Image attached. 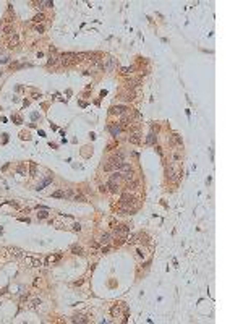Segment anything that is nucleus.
Returning a JSON list of instances; mask_svg holds the SVG:
<instances>
[{
    "instance_id": "4be33fe9",
    "label": "nucleus",
    "mask_w": 243,
    "mask_h": 324,
    "mask_svg": "<svg viewBox=\"0 0 243 324\" xmlns=\"http://www.w3.org/2000/svg\"><path fill=\"white\" fill-rule=\"evenodd\" d=\"M3 31H5V33H7V34H12V33H15V31H13V26H12V24H8V26H5V28H3Z\"/></svg>"
},
{
    "instance_id": "6ab92c4d",
    "label": "nucleus",
    "mask_w": 243,
    "mask_h": 324,
    "mask_svg": "<svg viewBox=\"0 0 243 324\" xmlns=\"http://www.w3.org/2000/svg\"><path fill=\"white\" fill-rule=\"evenodd\" d=\"M47 215H49V212H47V211H44V209H42V211H39L37 217H39V219H47Z\"/></svg>"
},
{
    "instance_id": "a878e982",
    "label": "nucleus",
    "mask_w": 243,
    "mask_h": 324,
    "mask_svg": "<svg viewBox=\"0 0 243 324\" xmlns=\"http://www.w3.org/2000/svg\"><path fill=\"white\" fill-rule=\"evenodd\" d=\"M80 229H81L80 224H75V225H73V230H76V232H80Z\"/></svg>"
},
{
    "instance_id": "1a4fd4ad",
    "label": "nucleus",
    "mask_w": 243,
    "mask_h": 324,
    "mask_svg": "<svg viewBox=\"0 0 243 324\" xmlns=\"http://www.w3.org/2000/svg\"><path fill=\"white\" fill-rule=\"evenodd\" d=\"M10 251H12V254L16 256V258H23V251L20 248H10Z\"/></svg>"
},
{
    "instance_id": "f257e3e1",
    "label": "nucleus",
    "mask_w": 243,
    "mask_h": 324,
    "mask_svg": "<svg viewBox=\"0 0 243 324\" xmlns=\"http://www.w3.org/2000/svg\"><path fill=\"white\" fill-rule=\"evenodd\" d=\"M113 232H115V235H118V237H125L128 232H130V227H128V225H117V227H113Z\"/></svg>"
},
{
    "instance_id": "393cba45",
    "label": "nucleus",
    "mask_w": 243,
    "mask_h": 324,
    "mask_svg": "<svg viewBox=\"0 0 243 324\" xmlns=\"http://www.w3.org/2000/svg\"><path fill=\"white\" fill-rule=\"evenodd\" d=\"M57 63V57H50V60H49V65H55Z\"/></svg>"
},
{
    "instance_id": "ddd939ff",
    "label": "nucleus",
    "mask_w": 243,
    "mask_h": 324,
    "mask_svg": "<svg viewBox=\"0 0 243 324\" xmlns=\"http://www.w3.org/2000/svg\"><path fill=\"white\" fill-rule=\"evenodd\" d=\"M146 143H148V144H154V143H156V136H154V133H149V135H148Z\"/></svg>"
},
{
    "instance_id": "dca6fc26",
    "label": "nucleus",
    "mask_w": 243,
    "mask_h": 324,
    "mask_svg": "<svg viewBox=\"0 0 243 324\" xmlns=\"http://www.w3.org/2000/svg\"><path fill=\"white\" fill-rule=\"evenodd\" d=\"M52 196L54 198H66V191H55V193H52Z\"/></svg>"
},
{
    "instance_id": "423d86ee",
    "label": "nucleus",
    "mask_w": 243,
    "mask_h": 324,
    "mask_svg": "<svg viewBox=\"0 0 243 324\" xmlns=\"http://www.w3.org/2000/svg\"><path fill=\"white\" fill-rule=\"evenodd\" d=\"M16 45H18V36H16V34H13V37H10V39H8V47H12V49H13V47H16Z\"/></svg>"
},
{
    "instance_id": "0eeeda50",
    "label": "nucleus",
    "mask_w": 243,
    "mask_h": 324,
    "mask_svg": "<svg viewBox=\"0 0 243 324\" xmlns=\"http://www.w3.org/2000/svg\"><path fill=\"white\" fill-rule=\"evenodd\" d=\"M60 258H62V254H60V253H59V254H55V256H49V258H47V261H45V263H47V266H49V264H54L55 261H59Z\"/></svg>"
},
{
    "instance_id": "aec40b11",
    "label": "nucleus",
    "mask_w": 243,
    "mask_h": 324,
    "mask_svg": "<svg viewBox=\"0 0 243 324\" xmlns=\"http://www.w3.org/2000/svg\"><path fill=\"white\" fill-rule=\"evenodd\" d=\"M33 19H34V23H41V21L44 19V15H42V13H37V15H36V16L33 18Z\"/></svg>"
},
{
    "instance_id": "6e6552de",
    "label": "nucleus",
    "mask_w": 243,
    "mask_h": 324,
    "mask_svg": "<svg viewBox=\"0 0 243 324\" xmlns=\"http://www.w3.org/2000/svg\"><path fill=\"white\" fill-rule=\"evenodd\" d=\"M29 173H31V177H36V173H37V165H36V162L29 164Z\"/></svg>"
},
{
    "instance_id": "7ed1b4c3",
    "label": "nucleus",
    "mask_w": 243,
    "mask_h": 324,
    "mask_svg": "<svg viewBox=\"0 0 243 324\" xmlns=\"http://www.w3.org/2000/svg\"><path fill=\"white\" fill-rule=\"evenodd\" d=\"M110 114H117V115H125L128 114V109L123 105H117V107H112L110 109Z\"/></svg>"
},
{
    "instance_id": "412c9836",
    "label": "nucleus",
    "mask_w": 243,
    "mask_h": 324,
    "mask_svg": "<svg viewBox=\"0 0 243 324\" xmlns=\"http://www.w3.org/2000/svg\"><path fill=\"white\" fill-rule=\"evenodd\" d=\"M172 140H173L175 144H182V138H180L178 135H173V136H172Z\"/></svg>"
},
{
    "instance_id": "39448f33",
    "label": "nucleus",
    "mask_w": 243,
    "mask_h": 324,
    "mask_svg": "<svg viewBox=\"0 0 243 324\" xmlns=\"http://www.w3.org/2000/svg\"><path fill=\"white\" fill-rule=\"evenodd\" d=\"M109 188H110V191H113V193H118L120 191V186H118V183H115V182H110L109 180V185H107Z\"/></svg>"
},
{
    "instance_id": "5701e85b",
    "label": "nucleus",
    "mask_w": 243,
    "mask_h": 324,
    "mask_svg": "<svg viewBox=\"0 0 243 324\" xmlns=\"http://www.w3.org/2000/svg\"><path fill=\"white\" fill-rule=\"evenodd\" d=\"M131 70H133L131 66H130V68H127V66H125V68H122V73L123 75H128V73H131Z\"/></svg>"
},
{
    "instance_id": "4468645a",
    "label": "nucleus",
    "mask_w": 243,
    "mask_h": 324,
    "mask_svg": "<svg viewBox=\"0 0 243 324\" xmlns=\"http://www.w3.org/2000/svg\"><path fill=\"white\" fill-rule=\"evenodd\" d=\"M71 251H73V254H83V248L81 246H76V245L71 246Z\"/></svg>"
},
{
    "instance_id": "f3484780",
    "label": "nucleus",
    "mask_w": 243,
    "mask_h": 324,
    "mask_svg": "<svg viewBox=\"0 0 243 324\" xmlns=\"http://www.w3.org/2000/svg\"><path fill=\"white\" fill-rule=\"evenodd\" d=\"M73 201H80V203H86V198L83 194H75L73 196Z\"/></svg>"
},
{
    "instance_id": "a211bd4d",
    "label": "nucleus",
    "mask_w": 243,
    "mask_h": 324,
    "mask_svg": "<svg viewBox=\"0 0 243 324\" xmlns=\"http://www.w3.org/2000/svg\"><path fill=\"white\" fill-rule=\"evenodd\" d=\"M73 321H75V322H88V319H86L84 316H75Z\"/></svg>"
},
{
    "instance_id": "9d476101",
    "label": "nucleus",
    "mask_w": 243,
    "mask_h": 324,
    "mask_svg": "<svg viewBox=\"0 0 243 324\" xmlns=\"http://www.w3.org/2000/svg\"><path fill=\"white\" fill-rule=\"evenodd\" d=\"M120 131H122V126H118V125H113V126H110V133H112V136H117Z\"/></svg>"
},
{
    "instance_id": "f03ea898",
    "label": "nucleus",
    "mask_w": 243,
    "mask_h": 324,
    "mask_svg": "<svg viewBox=\"0 0 243 324\" xmlns=\"http://www.w3.org/2000/svg\"><path fill=\"white\" fill-rule=\"evenodd\" d=\"M23 263L29 266V267H39L41 266V261L39 259H36V258H31V256H26V258H23Z\"/></svg>"
},
{
    "instance_id": "f8f14e48",
    "label": "nucleus",
    "mask_w": 243,
    "mask_h": 324,
    "mask_svg": "<svg viewBox=\"0 0 243 324\" xmlns=\"http://www.w3.org/2000/svg\"><path fill=\"white\" fill-rule=\"evenodd\" d=\"M16 170H18V173H20V175H26V173H28V170H26V165H24V164H20Z\"/></svg>"
},
{
    "instance_id": "cd10ccee",
    "label": "nucleus",
    "mask_w": 243,
    "mask_h": 324,
    "mask_svg": "<svg viewBox=\"0 0 243 324\" xmlns=\"http://www.w3.org/2000/svg\"><path fill=\"white\" fill-rule=\"evenodd\" d=\"M13 120H15V122H18V123H21V118H20L18 115H15V117H13Z\"/></svg>"
},
{
    "instance_id": "bb28decb",
    "label": "nucleus",
    "mask_w": 243,
    "mask_h": 324,
    "mask_svg": "<svg viewBox=\"0 0 243 324\" xmlns=\"http://www.w3.org/2000/svg\"><path fill=\"white\" fill-rule=\"evenodd\" d=\"M36 31H37V33H42V31H44V28H42V26H39V24H37V26H36Z\"/></svg>"
},
{
    "instance_id": "9b49d317",
    "label": "nucleus",
    "mask_w": 243,
    "mask_h": 324,
    "mask_svg": "<svg viewBox=\"0 0 243 324\" xmlns=\"http://www.w3.org/2000/svg\"><path fill=\"white\" fill-rule=\"evenodd\" d=\"M99 241H101L102 245H104V243H109V241H110V233H102Z\"/></svg>"
},
{
    "instance_id": "2eb2a0df",
    "label": "nucleus",
    "mask_w": 243,
    "mask_h": 324,
    "mask_svg": "<svg viewBox=\"0 0 243 324\" xmlns=\"http://www.w3.org/2000/svg\"><path fill=\"white\" fill-rule=\"evenodd\" d=\"M139 135H131L130 136V143H133V144H139Z\"/></svg>"
},
{
    "instance_id": "b1692460",
    "label": "nucleus",
    "mask_w": 243,
    "mask_h": 324,
    "mask_svg": "<svg viewBox=\"0 0 243 324\" xmlns=\"http://www.w3.org/2000/svg\"><path fill=\"white\" fill-rule=\"evenodd\" d=\"M101 251H102V253H107V251H110V246H109V245L102 246V248H101Z\"/></svg>"
},
{
    "instance_id": "20e7f679",
    "label": "nucleus",
    "mask_w": 243,
    "mask_h": 324,
    "mask_svg": "<svg viewBox=\"0 0 243 324\" xmlns=\"http://www.w3.org/2000/svg\"><path fill=\"white\" fill-rule=\"evenodd\" d=\"M122 180H123V178H122V173H120V172H113V173H112V175H110V182H115V183H120V182H122Z\"/></svg>"
}]
</instances>
